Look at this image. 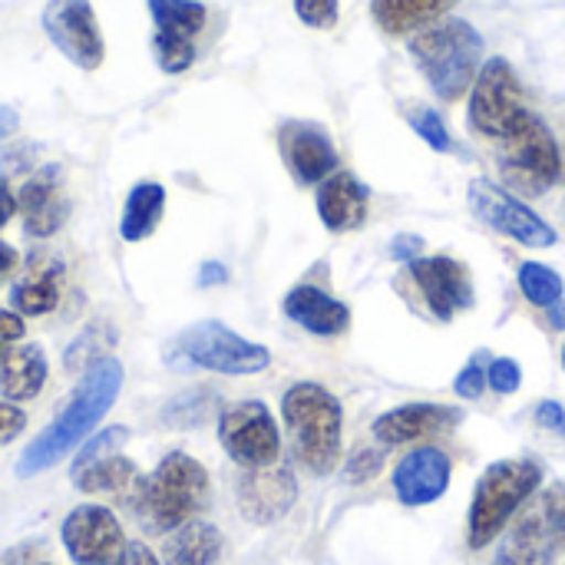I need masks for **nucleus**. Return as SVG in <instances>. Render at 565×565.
I'll return each mask as SVG.
<instances>
[{"label":"nucleus","instance_id":"29","mask_svg":"<svg viewBox=\"0 0 565 565\" xmlns=\"http://www.w3.org/2000/svg\"><path fill=\"white\" fill-rule=\"evenodd\" d=\"M520 281V291L526 295L530 305L536 308H553L556 301H563V278L559 271H553L550 265H540V262H526L516 275Z\"/></svg>","mask_w":565,"mask_h":565},{"label":"nucleus","instance_id":"21","mask_svg":"<svg viewBox=\"0 0 565 565\" xmlns=\"http://www.w3.org/2000/svg\"><path fill=\"white\" fill-rule=\"evenodd\" d=\"M371 192L354 172H334L318 185V218L328 232L361 228L367 218Z\"/></svg>","mask_w":565,"mask_h":565},{"label":"nucleus","instance_id":"50","mask_svg":"<svg viewBox=\"0 0 565 565\" xmlns=\"http://www.w3.org/2000/svg\"><path fill=\"white\" fill-rule=\"evenodd\" d=\"M563 367H565V348H563Z\"/></svg>","mask_w":565,"mask_h":565},{"label":"nucleus","instance_id":"48","mask_svg":"<svg viewBox=\"0 0 565 565\" xmlns=\"http://www.w3.org/2000/svg\"><path fill=\"white\" fill-rule=\"evenodd\" d=\"M17 262H20V258H17V248L7 245V242H0V281L17 268Z\"/></svg>","mask_w":565,"mask_h":565},{"label":"nucleus","instance_id":"14","mask_svg":"<svg viewBox=\"0 0 565 565\" xmlns=\"http://www.w3.org/2000/svg\"><path fill=\"white\" fill-rule=\"evenodd\" d=\"M278 149L298 185H321L338 169V149L318 122H305V119L281 122Z\"/></svg>","mask_w":565,"mask_h":565},{"label":"nucleus","instance_id":"2","mask_svg":"<svg viewBox=\"0 0 565 565\" xmlns=\"http://www.w3.org/2000/svg\"><path fill=\"white\" fill-rule=\"evenodd\" d=\"M209 493L212 483L205 467L195 457L172 450L162 457L156 473L136 480V487L129 490V507L146 533L169 536L209 507Z\"/></svg>","mask_w":565,"mask_h":565},{"label":"nucleus","instance_id":"32","mask_svg":"<svg viewBox=\"0 0 565 565\" xmlns=\"http://www.w3.org/2000/svg\"><path fill=\"white\" fill-rule=\"evenodd\" d=\"M407 122L414 126V132L437 152H450L454 149V139L447 132V122L440 119V113L434 109H411L407 113Z\"/></svg>","mask_w":565,"mask_h":565},{"label":"nucleus","instance_id":"7","mask_svg":"<svg viewBox=\"0 0 565 565\" xmlns=\"http://www.w3.org/2000/svg\"><path fill=\"white\" fill-rule=\"evenodd\" d=\"M497 159L503 182L520 195H543L563 179L559 142L536 113H526L520 126L500 139Z\"/></svg>","mask_w":565,"mask_h":565},{"label":"nucleus","instance_id":"12","mask_svg":"<svg viewBox=\"0 0 565 565\" xmlns=\"http://www.w3.org/2000/svg\"><path fill=\"white\" fill-rule=\"evenodd\" d=\"M467 199H470L473 215L480 222H487L490 228H497L500 235L516 238L520 245H530V248H553L556 245V228L546 218H540L523 199L493 185L490 179H473Z\"/></svg>","mask_w":565,"mask_h":565},{"label":"nucleus","instance_id":"11","mask_svg":"<svg viewBox=\"0 0 565 565\" xmlns=\"http://www.w3.org/2000/svg\"><path fill=\"white\" fill-rule=\"evenodd\" d=\"M152 17V50L162 73L175 76L195 63V40L209 23L202 0H146Z\"/></svg>","mask_w":565,"mask_h":565},{"label":"nucleus","instance_id":"6","mask_svg":"<svg viewBox=\"0 0 565 565\" xmlns=\"http://www.w3.org/2000/svg\"><path fill=\"white\" fill-rule=\"evenodd\" d=\"M543 467L536 460H497L477 483L470 507V550H487L513 520V513L540 490Z\"/></svg>","mask_w":565,"mask_h":565},{"label":"nucleus","instance_id":"22","mask_svg":"<svg viewBox=\"0 0 565 565\" xmlns=\"http://www.w3.org/2000/svg\"><path fill=\"white\" fill-rule=\"evenodd\" d=\"M285 315L301 324L305 331L318 334V338H334L344 334L351 324V311L348 305H341L338 298H331L328 291L315 288V285H295L285 295Z\"/></svg>","mask_w":565,"mask_h":565},{"label":"nucleus","instance_id":"43","mask_svg":"<svg viewBox=\"0 0 565 565\" xmlns=\"http://www.w3.org/2000/svg\"><path fill=\"white\" fill-rule=\"evenodd\" d=\"M420 248H424V238H417V235H401V238H394V245H391V255L397 258V262H414V258H420Z\"/></svg>","mask_w":565,"mask_h":565},{"label":"nucleus","instance_id":"35","mask_svg":"<svg viewBox=\"0 0 565 565\" xmlns=\"http://www.w3.org/2000/svg\"><path fill=\"white\" fill-rule=\"evenodd\" d=\"M487 354H473L470 361H467V367L457 374V381H454V391L460 394V397H467V401H477L483 391H487Z\"/></svg>","mask_w":565,"mask_h":565},{"label":"nucleus","instance_id":"26","mask_svg":"<svg viewBox=\"0 0 565 565\" xmlns=\"http://www.w3.org/2000/svg\"><path fill=\"white\" fill-rule=\"evenodd\" d=\"M454 3L457 0H371V13L384 33L404 36L420 26H434Z\"/></svg>","mask_w":565,"mask_h":565},{"label":"nucleus","instance_id":"39","mask_svg":"<svg viewBox=\"0 0 565 565\" xmlns=\"http://www.w3.org/2000/svg\"><path fill=\"white\" fill-rule=\"evenodd\" d=\"M23 427H26V414L17 404L0 401V447L10 444V440H17L23 434Z\"/></svg>","mask_w":565,"mask_h":565},{"label":"nucleus","instance_id":"40","mask_svg":"<svg viewBox=\"0 0 565 565\" xmlns=\"http://www.w3.org/2000/svg\"><path fill=\"white\" fill-rule=\"evenodd\" d=\"M20 338H23V318L17 311L0 308V364L13 351V341H20Z\"/></svg>","mask_w":565,"mask_h":565},{"label":"nucleus","instance_id":"24","mask_svg":"<svg viewBox=\"0 0 565 565\" xmlns=\"http://www.w3.org/2000/svg\"><path fill=\"white\" fill-rule=\"evenodd\" d=\"M162 212H166V185L162 182H152V179H142L129 189L126 202H122V218H119V238L126 245H139L146 242L159 222H162Z\"/></svg>","mask_w":565,"mask_h":565},{"label":"nucleus","instance_id":"28","mask_svg":"<svg viewBox=\"0 0 565 565\" xmlns=\"http://www.w3.org/2000/svg\"><path fill=\"white\" fill-rule=\"evenodd\" d=\"M60 265H53V268H46V271H36L33 278H26V281H20V285H13V291H10V308L23 318V315H46V311H53L56 308V301H60Z\"/></svg>","mask_w":565,"mask_h":565},{"label":"nucleus","instance_id":"1","mask_svg":"<svg viewBox=\"0 0 565 565\" xmlns=\"http://www.w3.org/2000/svg\"><path fill=\"white\" fill-rule=\"evenodd\" d=\"M122 381H126V374L116 358H99L96 364H89L83 381L63 404V411L53 417V424L46 430H40L30 440V447L20 454L17 477L30 480L36 473L56 467L73 450H79L89 440V434L103 424V417L113 411V404L122 391Z\"/></svg>","mask_w":565,"mask_h":565},{"label":"nucleus","instance_id":"42","mask_svg":"<svg viewBox=\"0 0 565 565\" xmlns=\"http://www.w3.org/2000/svg\"><path fill=\"white\" fill-rule=\"evenodd\" d=\"M103 565H162L156 559V553L149 550V546H142V543H126L109 563Z\"/></svg>","mask_w":565,"mask_h":565},{"label":"nucleus","instance_id":"9","mask_svg":"<svg viewBox=\"0 0 565 565\" xmlns=\"http://www.w3.org/2000/svg\"><path fill=\"white\" fill-rule=\"evenodd\" d=\"M218 444L245 470L275 467L281 454V434L271 411L262 401H238L218 414Z\"/></svg>","mask_w":565,"mask_h":565},{"label":"nucleus","instance_id":"17","mask_svg":"<svg viewBox=\"0 0 565 565\" xmlns=\"http://www.w3.org/2000/svg\"><path fill=\"white\" fill-rule=\"evenodd\" d=\"M407 268H411L417 288L424 291L430 311L440 321H450L457 311L473 305V281L460 262H454L447 255H434V258H414Z\"/></svg>","mask_w":565,"mask_h":565},{"label":"nucleus","instance_id":"25","mask_svg":"<svg viewBox=\"0 0 565 565\" xmlns=\"http://www.w3.org/2000/svg\"><path fill=\"white\" fill-rule=\"evenodd\" d=\"M222 546V533L212 523L192 520L169 533L162 546V565H218Z\"/></svg>","mask_w":565,"mask_h":565},{"label":"nucleus","instance_id":"45","mask_svg":"<svg viewBox=\"0 0 565 565\" xmlns=\"http://www.w3.org/2000/svg\"><path fill=\"white\" fill-rule=\"evenodd\" d=\"M33 553H36V546H33V543L13 546V550H7V553L0 556V565H36L33 563Z\"/></svg>","mask_w":565,"mask_h":565},{"label":"nucleus","instance_id":"31","mask_svg":"<svg viewBox=\"0 0 565 565\" xmlns=\"http://www.w3.org/2000/svg\"><path fill=\"white\" fill-rule=\"evenodd\" d=\"M126 440H129V430H126V427H106V430L93 434V437L76 450L73 470H79V467H86V463H93V460H103V457H109V454H119Z\"/></svg>","mask_w":565,"mask_h":565},{"label":"nucleus","instance_id":"49","mask_svg":"<svg viewBox=\"0 0 565 565\" xmlns=\"http://www.w3.org/2000/svg\"><path fill=\"white\" fill-rule=\"evenodd\" d=\"M546 318H550V328L565 331V305L563 301H556L553 308H546Z\"/></svg>","mask_w":565,"mask_h":565},{"label":"nucleus","instance_id":"51","mask_svg":"<svg viewBox=\"0 0 565 565\" xmlns=\"http://www.w3.org/2000/svg\"><path fill=\"white\" fill-rule=\"evenodd\" d=\"M36 565H50V563H36Z\"/></svg>","mask_w":565,"mask_h":565},{"label":"nucleus","instance_id":"41","mask_svg":"<svg viewBox=\"0 0 565 565\" xmlns=\"http://www.w3.org/2000/svg\"><path fill=\"white\" fill-rule=\"evenodd\" d=\"M536 424L546 427V430L556 434V437H565V407L563 404H556V401H543V404L536 407Z\"/></svg>","mask_w":565,"mask_h":565},{"label":"nucleus","instance_id":"37","mask_svg":"<svg viewBox=\"0 0 565 565\" xmlns=\"http://www.w3.org/2000/svg\"><path fill=\"white\" fill-rule=\"evenodd\" d=\"M381 467H384L381 450L361 447V450L351 457V463H348V483H367V480H374V477L381 473Z\"/></svg>","mask_w":565,"mask_h":565},{"label":"nucleus","instance_id":"10","mask_svg":"<svg viewBox=\"0 0 565 565\" xmlns=\"http://www.w3.org/2000/svg\"><path fill=\"white\" fill-rule=\"evenodd\" d=\"M40 26L76 70L93 73L106 63V36L89 0H46Z\"/></svg>","mask_w":565,"mask_h":565},{"label":"nucleus","instance_id":"4","mask_svg":"<svg viewBox=\"0 0 565 565\" xmlns=\"http://www.w3.org/2000/svg\"><path fill=\"white\" fill-rule=\"evenodd\" d=\"M411 56L430 89L444 103H454L477 83L483 63V36L467 20H444L411 40Z\"/></svg>","mask_w":565,"mask_h":565},{"label":"nucleus","instance_id":"23","mask_svg":"<svg viewBox=\"0 0 565 565\" xmlns=\"http://www.w3.org/2000/svg\"><path fill=\"white\" fill-rule=\"evenodd\" d=\"M46 371H50V361L40 344L13 348L0 364V397L10 404L33 401L46 384Z\"/></svg>","mask_w":565,"mask_h":565},{"label":"nucleus","instance_id":"44","mask_svg":"<svg viewBox=\"0 0 565 565\" xmlns=\"http://www.w3.org/2000/svg\"><path fill=\"white\" fill-rule=\"evenodd\" d=\"M199 288H215V285H225L228 281V268L222 265V262H205L202 268H199Z\"/></svg>","mask_w":565,"mask_h":565},{"label":"nucleus","instance_id":"18","mask_svg":"<svg viewBox=\"0 0 565 565\" xmlns=\"http://www.w3.org/2000/svg\"><path fill=\"white\" fill-rule=\"evenodd\" d=\"M450 457L437 447L411 450L394 470V493L404 507H430L450 487Z\"/></svg>","mask_w":565,"mask_h":565},{"label":"nucleus","instance_id":"30","mask_svg":"<svg viewBox=\"0 0 565 565\" xmlns=\"http://www.w3.org/2000/svg\"><path fill=\"white\" fill-rule=\"evenodd\" d=\"M215 407V394L209 387H195V391H185L179 397H172L162 411L166 424L169 427H199L209 411Z\"/></svg>","mask_w":565,"mask_h":565},{"label":"nucleus","instance_id":"33","mask_svg":"<svg viewBox=\"0 0 565 565\" xmlns=\"http://www.w3.org/2000/svg\"><path fill=\"white\" fill-rule=\"evenodd\" d=\"M103 324H93V328H86L79 338H73L70 341V348H66V354H63V364L66 367H89V364H96L99 358H106L103 354Z\"/></svg>","mask_w":565,"mask_h":565},{"label":"nucleus","instance_id":"36","mask_svg":"<svg viewBox=\"0 0 565 565\" xmlns=\"http://www.w3.org/2000/svg\"><path fill=\"white\" fill-rule=\"evenodd\" d=\"M487 384H490L497 394H516L520 384H523V367H520V361H513V358H497V361H490V367H487Z\"/></svg>","mask_w":565,"mask_h":565},{"label":"nucleus","instance_id":"3","mask_svg":"<svg viewBox=\"0 0 565 565\" xmlns=\"http://www.w3.org/2000/svg\"><path fill=\"white\" fill-rule=\"evenodd\" d=\"M281 417L301 467L315 477H328L341 463L344 414L338 397L321 384H295L281 397Z\"/></svg>","mask_w":565,"mask_h":565},{"label":"nucleus","instance_id":"16","mask_svg":"<svg viewBox=\"0 0 565 565\" xmlns=\"http://www.w3.org/2000/svg\"><path fill=\"white\" fill-rule=\"evenodd\" d=\"M17 209L23 215L26 235H33V238L56 235L70 218V199L63 189L60 166H43L36 175H30L23 182V189L17 192Z\"/></svg>","mask_w":565,"mask_h":565},{"label":"nucleus","instance_id":"38","mask_svg":"<svg viewBox=\"0 0 565 565\" xmlns=\"http://www.w3.org/2000/svg\"><path fill=\"white\" fill-rule=\"evenodd\" d=\"M543 513H546V520L556 526V533L563 536L565 543V483H556V487H550L546 493H543V500L536 503Z\"/></svg>","mask_w":565,"mask_h":565},{"label":"nucleus","instance_id":"27","mask_svg":"<svg viewBox=\"0 0 565 565\" xmlns=\"http://www.w3.org/2000/svg\"><path fill=\"white\" fill-rule=\"evenodd\" d=\"M139 480L136 463L122 454H109L103 460H93L79 470H73V483L79 493L99 497V493H126Z\"/></svg>","mask_w":565,"mask_h":565},{"label":"nucleus","instance_id":"34","mask_svg":"<svg viewBox=\"0 0 565 565\" xmlns=\"http://www.w3.org/2000/svg\"><path fill=\"white\" fill-rule=\"evenodd\" d=\"M295 13L311 30H331L341 17L338 0H295Z\"/></svg>","mask_w":565,"mask_h":565},{"label":"nucleus","instance_id":"19","mask_svg":"<svg viewBox=\"0 0 565 565\" xmlns=\"http://www.w3.org/2000/svg\"><path fill=\"white\" fill-rule=\"evenodd\" d=\"M460 420H463V414L447 404H407V407H394V411L381 414L374 420V437L384 447H404L414 440L440 437V434L454 430Z\"/></svg>","mask_w":565,"mask_h":565},{"label":"nucleus","instance_id":"15","mask_svg":"<svg viewBox=\"0 0 565 565\" xmlns=\"http://www.w3.org/2000/svg\"><path fill=\"white\" fill-rule=\"evenodd\" d=\"M298 500V483L288 467L245 470L238 480V510L255 526H271L291 513Z\"/></svg>","mask_w":565,"mask_h":565},{"label":"nucleus","instance_id":"20","mask_svg":"<svg viewBox=\"0 0 565 565\" xmlns=\"http://www.w3.org/2000/svg\"><path fill=\"white\" fill-rule=\"evenodd\" d=\"M559 550H565L563 536L536 507L507 533L493 565H553Z\"/></svg>","mask_w":565,"mask_h":565},{"label":"nucleus","instance_id":"46","mask_svg":"<svg viewBox=\"0 0 565 565\" xmlns=\"http://www.w3.org/2000/svg\"><path fill=\"white\" fill-rule=\"evenodd\" d=\"M13 212H17V195L7 185V179H0V228L13 218Z\"/></svg>","mask_w":565,"mask_h":565},{"label":"nucleus","instance_id":"8","mask_svg":"<svg viewBox=\"0 0 565 565\" xmlns=\"http://www.w3.org/2000/svg\"><path fill=\"white\" fill-rule=\"evenodd\" d=\"M530 109L523 106V89H520L513 66L503 56L487 60L480 66L473 93H470V126L480 136H490L500 142L503 136H510L520 126V119Z\"/></svg>","mask_w":565,"mask_h":565},{"label":"nucleus","instance_id":"47","mask_svg":"<svg viewBox=\"0 0 565 565\" xmlns=\"http://www.w3.org/2000/svg\"><path fill=\"white\" fill-rule=\"evenodd\" d=\"M17 129H20V116H17V109H13V106H7V103H0V142H3V139H10Z\"/></svg>","mask_w":565,"mask_h":565},{"label":"nucleus","instance_id":"13","mask_svg":"<svg viewBox=\"0 0 565 565\" xmlns=\"http://www.w3.org/2000/svg\"><path fill=\"white\" fill-rule=\"evenodd\" d=\"M60 543L76 565H103L126 546V536L113 510L86 503L66 513L60 526Z\"/></svg>","mask_w":565,"mask_h":565},{"label":"nucleus","instance_id":"5","mask_svg":"<svg viewBox=\"0 0 565 565\" xmlns=\"http://www.w3.org/2000/svg\"><path fill=\"white\" fill-rule=\"evenodd\" d=\"M162 361L172 371H215L228 377H248L271 364V351L235 334L222 321H199L169 341Z\"/></svg>","mask_w":565,"mask_h":565}]
</instances>
